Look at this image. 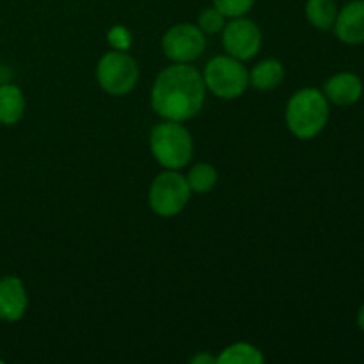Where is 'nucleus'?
Masks as SVG:
<instances>
[{
  "label": "nucleus",
  "instance_id": "obj_13",
  "mask_svg": "<svg viewBox=\"0 0 364 364\" xmlns=\"http://www.w3.org/2000/svg\"><path fill=\"white\" fill-rule=\"evenodd\" d=\"M283 64L276 59H267L256 64L255 70L249 73V84H252V87L259 91H270V89H276L283 82Z\"/></svg>",
  "mask_w": 364,
  "mask_h": 364
},
{
  "label": "nucleus",
  "instance_id": "obj_1",
  "mask_svg": "<svg viewBox=\"0 0 364 364\" xmlns=\"http://www.w3.org/2000/svg\"><path fill=\"white\" fill-rule=\"evenodd\" d=\"M206 85L196 68L178 63L156 77L151 91V105L159 116L169 121L194 117L205 103Z\"/></svg>",
  "mask_w": 364,
  "mask_h": 364
},
{
  "label": "nucleus",
  "instance_id": "obj_7",
  "mask_svg": "<svg viewBox=\"0 0 364 364\" xmlns=\"http://www.w3.org/2000/svg\"><path fill=\"white\" fill-rule=\"evenodd\" d=\"M206 39L201 28L192 23H178L166 32L162 50L174 63H191L205 52Z\"/></svg>",
  "mask_w": 364,
  "mask_h": 364
},
{
  "label": "nucleus",
  "instance_id": "obj_2",
  "mask_svg": "<svg viewBox=\"0 0 364 364\" xmlns=\"http://www.w3.org/2000/svg\"><path fill=\"white\" fill-rule=\"evenodd\" d=\"M329 119V100L318 89L295 92L287 105V124L299 139H313Z\"/></svg>",
  "mask_w": 364,
  "mask_h": 364
},
{
  "label": "nucleus",
  "instance_id": "obj_16",
  "mask_svg": "<svg viewBox=\"0 0 364 364\" xmlns=\"http://www.w3.org/2000/svg\"><path fill=\"white\" fill-rule=\"evenodd\" d=\"M187 183L191 191L205 194V192H210L217 185V171L210 164H198L188 173Z\"/></svg>",
  "mask_w": 364,
  "mask_h": 364
},
{
  "label": "nucleus",
  "instance_id": "obj_17",
  "mask_svg": "<svg viewBox=\"0 0 364 364\" xmlns=\"http://www.w3.org/2000/svg\"><path fill=\"white\" fill-rule=\"evenodd\" d=\"M199 28L203 34H215L224 28V14L217 7L205 9L199 16Z\"/></svg>",
  "mask_w": 364,
  "mask_h": 364
},
{
  "label": "nucleus",
  "instance_id": "obj_14",
  "mask_svg": "<svg viewBox=\"0 0 364 364\" xmlns=\"http://www.w3.org/2000/svg\"><path fill=\"white\" fill-rule=\"evenodd\" d=\"M306 16L313 27L320 28V31H329L336 21L338 6L334 0H308Z\"/></svg>",
  "mask_w": 364,
  "mask_h": 364
},
{
  "label": "nucleus",
  "instance_id": "obj_5",
  "mask_svg": "<svg viewBox=\"0 0 364 364\" xmlns=\"http://www.w3.org/2000/svg\"><path fill=\"white\" fill-rule=\"evenodd\" d=\"M96 77L103 91L114 96L128 95L139 80V66L128 53L109 52L100 59Z\"/></svg>",
  "mask_w": 364,
  "mask_h": 364
},
{
  "label": "nucleus",
  "instance_id": "obj_3",
  "mask_svg": "<svg viewBox=\"0 0 364 364\" xmlns=\"http://www.w3.org/2000/svg\"><path fill=\"white\" fill-rule=\"evenodd\" d=\"M151 153L160 166L166 169L178 171L187 166L192 159L194 144L187 128L181 127L178 121L166 119V123L156 124L149 137Z\"/></svg>",
  "mask_w": 364,
  "mask_h": 364
},
{
  "label": "nucleus",
  "instance_id": "obj_11",
  "mask_svg": "<svg viewBox=\"0 0 364 364\" xmlns=\"http://www.w3.org/2000/svg\"><path fill=\"white\" fill-rule=\"evenodd\" d=\"M363 96V82L354 73H338L326 84V98L334 105L347 107Z\"/></svg>",
  "mask_w": 364,
  "mask_h": 364
},
{
  "label": "nucleus",
  "instance_id": "obj_9",
  "mask_svg": "<svg viewBox=\"0 0 364 364\" xmlns=\"http://www.w3.org/2000/svg\"><path fill=\"white\" fill-rule=\"evenodd\" d=\"M334 32L347 45L364 43V0H352L338 13Z\"/></svg>",
  "mask_w": 364,
  "mask_h": 364
},
{
  "label": "nucleus",
  "instance_id": "obj_12",
  "mask_svg": "<svg viewBox=\"0 0 364 364\" xmlns=\"http://www.w3.org/2000/svg\"><path fill=\"white\" fill-rule=\"evenodd\" d=\"M25 98L20 87L13 84L0 85V123L14 124L23 117Z\"/></svg>",
  "mask_w": 364,
  "mask_h": 364
},
{
  "label": "nucleus",
  "instance_id": "obj_4",
  "mask_svg": "<svg viewBox=\"0 0 364 364\" xmlns=\"http://www.w3.org/2000/svg\"><path fill=\"white\" fill-rule=\"evenodd\" d=\"M205 85L215 96L224 100H233L244 95L249 85V71L235 57H213L203 73Z\"/></svg>",
  "mask_w": 364,
  "mask_h": 364
},
{
  "label": "nucleus",
  "instance_id": "obj_21",
  "mask_svg": "<svg viewBox=\"0 0 364 364\" xmlns=\"http://www.w3.org/2000/svg\"><path fill=\"white\" fill-rule=\"evenodd\" d=\"M358 326H359V329L364 333V304L361 306V309H359V313H358Z\"/></svg>",
  "mask_w": 364,
  "mask_h": 364
},
{
  "label": "nucleus",
  "instance_id": "obj_6",
  "mask_svg": "<svg viewBox=\"0 0 364 364\" xmlns=\"http://www.w3.org/2000/svg\"><path fill=\"white\" fill-rule=\"evenodd\" d=\"M191 192L187 178L169 169L153 180L149 187V206L162 217L178 215L187 206Z\"/></svg>",
  "mask_w": 364,
  "mask_h": 364
},
{
  "label": "nucleus",
  "instance_id": "obj_10",
  "mask_svg": "<svg viewBox=\"0 0 364 364\" xmlns=\"http://www.w3.org/2000/svg\"><path fill=\"white\" fill-rule=\"evenodd\" d=\"M27 309V291L18 277L7 276L0 279V320L18 322Z\"/></svg>",
  "mask_w": 364,
  "mask_h": 364
},
{
  "label": "nucleus",
  "instance_id": "obj_8",
  "mask_svg": "<svg viewBox=\"0 0 364 364\" xmlns=\"http://www.w3.org/2000/svg\"><path fill=\"white\" fill-rule=\"evenodd\" d=\"M223 45L235 59H251L262 46V32L255 21L238 16L224 27Z\"/></svg>",
  "mask_w": 364,
  "mask_h": 364
},
{
  "label": "nucleus",
  "instance_id": "obj_18",
  "mask_svg": "<svg viewBox=\"0 0 364 364\" xmlns=\"http://www.w3.org/2000/svg\"><path fill=\"white\" fill-rule=\"evenodd\" d=\"M213 4L224 16L238 18L251 9L255 0H213Z\"/></svg>",
  "mask_w": 364,
  "mask_h": 364
},
{
  "label": "nucleus",
  "instance_id": "obj_19",
  "mask_svg": "<svg viewBox=\"0 0 364 364\" xmlns=\"http://www.w3.org/2000/svg\"><path fill=\"white\" fill-rule=\"evenodd\" d=\"M109 43L114 48L119 50V52H127L132 45L130 32L124 27H121V25H116V27L109 31Z\"/></svg>",
  "mask_w": 364,
  "mask_h": 364
},
{
  "label": "nucleus",
  "instance_id": "obj_20",
  "mask_svg": "<svg viewBox=\"0 0 364 364\" xmlns=\"http://www.w3.org/2000/svg\"><path fill=\"white\" fill-rule=\"evenodd\" d=\"M192 363H196V364H199V363L210 364V363H217V359H213V358H210V355L203 354V355H196V358L192 359Z\"/></svg>",
  "mask_w": 364,
  "mask_h": 364
},
{
  "label": "nucleus",
  "instance_id": "obj_15",
  "mask_svg": "<svg viewBox=\"0 0 364 364\" xmlns=\"http://www.w3.org/2000/svg\"><path fill=\"white\" fill-rule=\"evenodd\" d=\"M263 354L249 343H235L217 358V364H262Z\"/></svg>",
  "mask_w": 364,
  "mask_h": 364
}]
</instances>
